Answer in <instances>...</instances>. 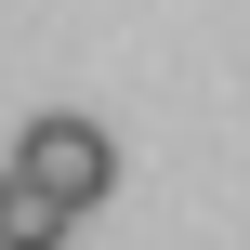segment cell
<instances>
[{
  "instance_id": "2",
  "label": "cell",
  "mask_w": 250,
  "mask_h": 250,
  "mask_svg": "<svg viewBox=\"0 0 250 250\" xmlns=\"http://www.w3.org/2000/svg\"><path fill=\"white\" fill-rule=\"evenodd\" d=\"M66 224H79V211H66L53 185H26V171L0 158V250H66Z\"/></svg>"
},
{
  "instance_id": "1",
  "label": "cell",
  "mask_w": 250,
  "mask_h": 250,
  "mask_svg": "<svg viewBox=\"0 0 250 250\" xmlns=\"http://www.w3.org/2000/svg\"><path fill=\"white\" fill-rule=\"evenodd\" d=\"M13 171L53 185L66 211H92V198L119 185V145H105V119H26V132H13Z\"/></svg>"
}]
</instances>
